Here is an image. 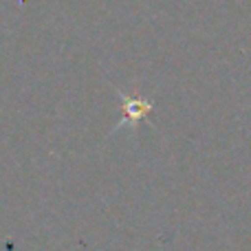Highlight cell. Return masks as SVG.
<instances>
[{"instance_id":"cell-1","label":"cell","mask_w":251,"mask_h":251,"mask_svg":"<svg viewBox=\"0 0 251 251\" xmlns=\"http://www.w3.org/2000/svg\"><path fill=\"white\" fill-rule=\"evenodd\" d=\"M124 113H126V119L119 122V126L122 124H137L143 115L150 113V104L143 100H130V97L124 95Z\"/></svg>"}]
</instances>
